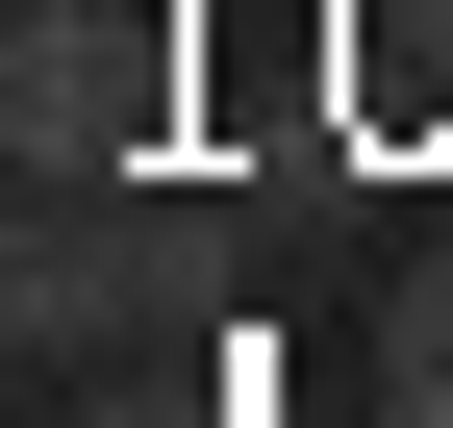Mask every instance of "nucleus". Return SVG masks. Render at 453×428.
<instances>
[{
	"label": "nucleus",
	"mask_w": 453,
	"mask_h": 428,
	"mask_svg": "<svg viewBox=\"0 0 453 428\" xmlns=\"http://www.w3.org/2000/svg\"><path fill=\"white\" fill-rule=\"evenodd\" d=\"M378 428H453V252L403 278V328H378Z\"/></svg>",
	"instance_id": "7ed1b4c3"
},
{
	"label": "nucleus",
	"mask_w": 453,
	"mask_h": 428,
	"mask_svg": "<svg viewBox=\"0 0 453 428\" xmlns=\"http://www.w3.org/2000/svg\"><path fill=\"white\" fill-rule=\"evenodd\" d=\"M202 278H226V202H177V177H26L0 328H26V378H101V353L202 328Z\"/></svg>",
	"instance_id": "f257e3e1"
},
{
	"label": "nucleus",
	"mask_w": 453,
	"mask_h": 428,
	"mask_svg": "<svg viewBox=\"0 0 453 428\" xmlns=\"http://www.w3.org/2000/svg\"><path fill=\"white\" fill-rule=\"evenodd\" d=\"M0 126H26V177H151V126H177V0H26V26H0Z\"/></svg>",
	"instance_id": "f03ea898"
}]
</instances>
